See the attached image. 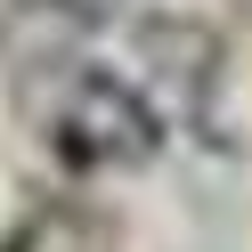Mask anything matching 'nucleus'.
Instances as JSON below:
<instances>
[{
  "instance_id": "1",
  "label": "nucleus",
  "mask_w": 252,
  "mask_h": 252,
  "mask_svg": "<svg viewBox=\"0 0 252 252\" xmlns=\"http://www.w3.org/2000/svg\"><path fill=\"white\" fill-rule=\"evenodd\" d=\"M49 147L65 155V163H82V171H138V163L163 155V114H155V98L138 82L90 65V73H73V82L57 90Z\"/></svg>"
}]
</instances>
